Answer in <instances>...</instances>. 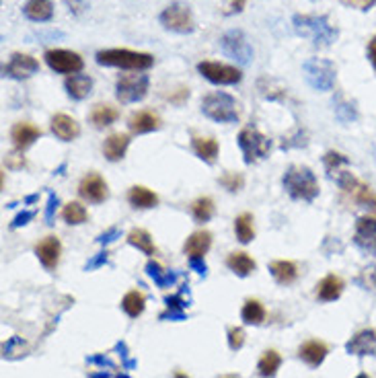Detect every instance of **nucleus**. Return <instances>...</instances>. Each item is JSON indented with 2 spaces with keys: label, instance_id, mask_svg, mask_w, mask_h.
I'll list each match as a JSON object with an SVG mask.
<instances>
[{
  "label": "nucleus",
  "instance_id": "obj_38",
  "mask_svg": "<svg viewBox=\"0 0 376 378\" xmlns=\"http://www.w3.org/2000/svg\"><path fill=\"white\" fill-rule=\"evenodd\" d=\"M62 218H64V222L70 224V227H81V224L87 222L89 212H87V208H85L83 204H79V202H68V204L62 208Z\"/></svg>",
  "mask_w": 376,
  "mask_h": 378
},
{
  "label": "nucleus",
  "instance_id": "obj_24",
  "mask_svg": "<svg viewBox=\"0 0 376 378\" xmlns=\"http://www.w3.org/2000/svg\"><path fill=\"white\" fill-rule=\"evenodd\" d=\"M130 136L128 134H111L107 140L103 142V156L109 161V163H120L126 152H128V146H130Z\"/></svg>",
  "mask_w": 376,
  "mask_h": 378
},
{
  "label": "nucleus",
  "instance_id": "obj_10",
  "mask_svg": "<svg viewBox=\"0 0 376 378\" xmlns=\"http://www.w3.org/2000/svg\"><path fill=\"white\" fill-rule=\"evenodd\" d=\"M148 91H150L148 74H124L115 83V97L124 105L138 103L148 94Z\"/></svg>",
  "mask_w": 376,
  "mask_h": 378
},
{
  "label": "nucleus",
  "instance_id": "obj_58",
  "mask_svg": "<svg viewBox=\"0 0 376 378\" xmlns=\"http://www.w3.org/2000/svg\"><path fill=\"white\" fill-rule=\"evenodd\" d=\"M91 378H130L128 375H115V377H109L107 372H95L91 375Z\"/></svg>",
  "mask_w": 376,
  "mask_h": 378
},
{
  "label": "nucleus",
  "instance_id": "obj_30",
  "mask_svg": "<svg viewBox=\"0 0 376 378\" xmlns=\"http://www.w3.org/2000/svg\"><path fill=\"white\" fill-rule=\"evenodd\" d=\"M227 268L233 274H236L238 278H247V276H251L257 270V263L253 261V257H249V253L236 251V253H231L227 257Z\"/></svg>",
  "mask_w": 376,
  "mask_h": 378
},
{
  "label": "nucleus",
  "instance_id": "obj_15",
  "mask_svg": "<svg viewBox=\"0 0 376 378\" xmlns=\"http://www.w3.org/2000/svg\"><path fill=\"white\" fill-rule=\"evenodd\" d=\"M79 195L83 199H87L89 204H103L109 197V188L107 181L99 175V173H89L83 177V181L79 183Z\"/></svg>",
  "mask_w": 376,
  "mask_h": 378
},
{
  "label": "nucleus",
  "instance_id": "obj_31",
  "mask_svg": "<svg viewBox=\"0 0 376 378\" xmlns=\"http://www.w3.org/2000/svg\"><path fill=\"white\" fill-rule=\"evenodd\" d=\"M270 272L274 276V280L282 286L288 284H294L298 280V265L294 261H288V259H276L270 263Z\"/></svg>",
  "mask_w": 376,
  "mask_h": 378
},
{
  "label": "nucleus",
  "instance_id": "obj_54",
  "mask_svg": "<svg viewBox=\"0 0 376 378\" xmlns=\"http://www.w3.org/2000/svg\"><path fill=\"white\" fill-rule=\"evenodd\" d=\"M64 2L72 15H83L87 10V0H64Z\"/></svg>",
  "mask_w": 376,
  "mask_h": 378
},
{
  "label": "nucleus",
  "instance_id": "obj_13",
  "mask_svg": "<svg viewBox=\"0 0 376 378\" xmlns=\"http://www.w3.org/2000/svg\"><path fill=\"white\" fill-rule=\"evenodd\" d=\"M38 72H40V62L31 54H23V51H15L8 64L2 66V74L13 81H27Z\"/></svg>",
  "mask_w": 376,
  "mask_h": 378
},
{
  "label": "nucleus",
  "instance_id": "obj_4",
  "mask_svg": "<svg viewBox=\"0 0 376 378\" xmlns=\"http://www.w3.org/2000/svg\"><path fill=\"white\" fill-rule=\"evenodd\" d=\"M331 179L339 186L341 195L348 199V204H354L356 208H362L368 214L376 216V191L368 183L360 181L350 171H337L335 175H331Z\"/></svg>",
  "mask_w": 376,
  "mask_h": 378
},
{
  "label": "nucleus",
  "instance_id": "obj_32",
  "mask_svg": "<svg viewBox=\"0 0 376 378\" xmlns=\"http://www.w3.org/2000/svg\"><path fill=\"white\" fill-rule=\"evenodd\" d=\"M146 274H148V278H150L152 282L156 284V288H161V290L171 288V286L177 284V274H175V272L165 270L161 263H156V261H152V259L146 263Z\"/></svg>",
  "mask_w": 376,
  "mask_h": 378
},
{
  "label": "nucleus",
  "instance_id": "obj_52",
  "mask_svg": "<svg viewBox=\"0 0 376 378\" xmlns=\"http://www.w3.org/2000/svg\"><path fill=\"white\" fill-rule=\"evenodd\" d=\"M341 2H343L345 6L356 8V10H362V13L370 10V8L376 4V0H341Z\"/></svg>",
  "mask_w": 376,
  "mask_h": 378
},
{
  "label": "nucleus",
  "instance_id": "obj_60",
  "mask_svg": "<svg viewBox=\"0 0 376 378\" xmlns=\"http://www.w3.org/2000/svg\"><path fill=\"white\" fill-rule=\"evenodd\" d=\"M356 378H370V377H368V375H358Z\"/></svg>",
  "mask_w": 376,
  "mask_h": 378
},
{
  "label": "nucleus",
  "instance_id": "obj_53",
  "mask_svg": "<svg viewBox=\"0 0 376 378\" xmlns=\"http://www.w3.org/2000/svg\"><path fill=\"white\" fill-rule=\"evenodd\" d=\"M189 99V89L186 87H179L175 93H171L167 97V101H171V103H175V105H181V103H186Z\"/></svg>",
  "mask_w": 376,
  "mask_h": 378
},
{
  "label": "nucleus",
  "instance_id": "obj_1",
  "mask_svg": "<svg viewBox=\"0 0 376 378\" xmlns=\"http://www.w3.org/2000/svg\"><path fill=\"white\" fill-rule=\"evenodd\" d=\"M292 27L296 35L311 40L315 47H329L337 40L339 31L329 21L327 15H294L292 17Z\"/></svg>",
  "mask_w": 376,
  "mask_h": 378
},
{
  "label": "nucleus",
  "instance_id": "obj_48",
  "mask_svg": "<svg viewBox=\"0 0 376 378\" xmlns=\"http://www.w3.org/2000/svg\"><path fill=\"white\" fill-rule=\"evenodd\" d=\"M247 2H249V0H224V6H222V13H224L227 17H233V15H238V13H243V10H245Z\"/></svg>",
  "mask_w": 376,
  "mask_h": 378
},
{
  "label": "nucleus",
  "instance_id": "obj_27",
  "mask_svg": "<svg viewBox=\"0 0 376 378\" xmlns=\"http://www.w3.org/2000/svg\"><path fill=\"white\" fill-rule=\"evenodd\" d=\"M23 15L33 23H47L54 19V4L51 0H27Z\"/></svg>",
  "mask_w": 376,
  "mask_h": 378
},
{
  "label": "nucleus",
  "instance_id": "obj_23",
  "mask_svg": "<svg viewBox=\"0 0 376 378\" xmlns=\"http://www.w3.org/2000/svg\"><path fill=\"white\" fill-rule=\"evenodd\" d=\"M64 89L72 101H85L93 91V79L89 74H72L64 81Z\"/></svg>",
  "mask_w": 376,
  "mask_h": 378
},
{
  "label": "nucleus",
  "instance_id": "obj_19",
  "mask_svg": "<svg viewBox=\"0 0 376 378\" xmlns=\"http://www.w3.org/2000/svg\"><path fill=\"white\" fill-rule=\"evenodd\" d=\"M327 354H329V345L319 339H309L298 347V358L311 368H319L325 362Z\"/></svg>",
  "mask_w": 376,
  "mask_h": 378
},
{
  "label": "nucleus",
  "instance_id": "obj_49",
  "mask_svg": "<svg viewBox=\"0 0 376 378\" xmlns=\"http://www.w3.org/2000/svg\"><path fill=\"white\" fill-rule=\"evenodd\" d=\"M58 204H60L58 195H56L54 191H49V195H47V204H46V222L47 224H54V218H56Z\"/></svg>",
  "mask_w": 376,
  "mask_h": 378
},
{
  "label": "nucleus",
  "instance_id": "obj_8",
  "mask_svg": "<svg viewBox=\"0 0 376 378\" xmlns=\"http://www.w3.org/2000/svg\"><path fill=\"white\" fill-rule=\"evenodd\" d=\"M236 142H238V148L243 152V161L247 165H255V163L268 158L270 152H272V140L265 134H261L259 130L251 128V126L243 128L238 132Z\"/></svg>",
  "mask_w": 376,
  "mask_h": 378
},
{
  "label": "nucleus",
  "instance_id": "obj_20",
  "mask_svg": "<svg viewBox=\"0 0 376 378\" xmlns=\"http://www.w3.org/2000/svg\"><path fill=\"white\" fill-rule=\"evenodd\" d=\"M40 136H42V130H40L38 126L29 124V122H19V124H15L13 130H10V140H13L15 148H17L19 152H23V150H27L29 146H33L35 140H40Z\"/></svg>",
  "mask_w": 376,
  "mask_h": 378
},
{
  "label": "nucleus",
  "instance_id": "obj_46",
  "mask_svg": "<svg viewBox=\"0 0 376 378\" xmlns=\"http://www.w3.org/2000/svg\"><path fill=\"white\" fill-rule=\"evenodd\" d=\"M109 261V251L105 249V251H101V253H97L93 255L89 261H87V265H85V272H95V270H99V268H103L105 263Z\"/></svg>",
  "mask_w": 376,
  "mask_h": 378
},
{
  "label": "nucleus",
  "instance_id": "obj_55",
  "mask_svg": "<svg viewBox=\"0 0 376 378\" xmlns=\"http://www.w3.org/2000/svg\"><path fill=\"white\" fill-rule=\"evenodd\" d=\"M89 362H91V364H99V366H103V368H109V370H115V364H113L107 356H101V354L91 356Z\"/></svg>",
  "mask_w": 376,
  "mask_h": 378
},
{
  "label": "nucleus",
  "instance_id": "obj_36",
  "mask_svg": "<svg viewBox=\"0 0 376 378\" xmlns=\"http://www.w3.org/2000/svg\"><path fill=\"white\" fill-rule=\"evenodd\" d=\"M122 309L132 319L140 317L142 313H144V309H146V296H144V292H140V290H130L122 298Z\"/></svg>",
  "mask_w": 376,
  "mask_h": 378
},
{
  "label": "nucleus",
  "instance_id": "obj_21",
  "mask_svg": "<svg viewBox=\"0 0 376 378\" xmlns=\"http://www.w3.org/2000/svg\"><path fill=\"white\" fill-rule=\"evenodd\" d=\"M128 128L132 134H150V132H156L161 130V117L154 113V111H136L130 122H128Z\"/></svg>",
  "mask_w": 376,
  "mask_h": 378
},
{
  "label": "nucleus",
  "instance_id": "obj_47",
  "mask_svg": "<svg viewBox=\"0 0 376 378\" xmlns=\"http://www.w3.org/2000/svg\"><path fill=\"white\" fill-rule=\"evenodd\" d=\"M33 218H35V212H33V210H23V212H19V214L13 218V222H10V229L15 231V229L27 227V224H29Z\"/></svg>",
  "mask_w": 376,
  "mask_h": 378
},
{
  "label": "nucleus",
  "instance_id": "obj_5",
  "mask_svg": "<svg viewBox=\"0 0 376 378\" xmlns=\"http://www.w3.org/2000/svg\"><path fill=\"white\" fill-rule=\"evenodd\" d=\"M202 113L218 124H236L238 122V109L236 99L224 91H214L202 99Z\"/></svg>",
  "mask_w": 376,
  "mask_h": 378
},
{
  "label": "nucleus",
  "instance_id": "obj_28",
  "mask_svg": "<svg viewBox=\"0 0 376 378\" xmlns=\"http://www.w3.org/2000/svg\"><path fill=\"white\" fill-rule=\"evenodd\" d=\"M212 247V233L208 231H197L193 235L188 236L186 245H183V253L188 257H204Z\"/></svg>",
  "mask_w": 376,
  "mask_h": 378
},
{
  "label": "nucleus",
  "instance_id": "obj_22",
  "mask_svg": "<svg viewBox=\"0 0 376 378\" xmlns=\"http://www.w3.org/2000/svg\"><path fill=\"white\" fill-rule=\"evenodd\" d=\"M165 304L167 311L161 313V321H186V311L189 306V300H186V286L181 288V292L167 296Z\"/></svg>",
  "mask_w": 376,
  "mask_h": 378
},
{
  "label": "nucleus",
  "instance_id": "obj_35",
  "mask_svg": "<svg viewBox=\"0 0 376 378\" xmlns=\"http://www.w3.org/2000/svg\"><path fill=\"white\" fill-rule=\"evenodd\" d=\"M280 366H282V356L276 350H268V352H263V356L257 362V372H259V377L274 378L278 375Z\"/></svg>",
  "mask_w": 376,
  "mask_h": 378
},
{
  "label": "nucleus",
  "instance_id": "obj_3",
  "mask_svg": "<svg viewBox=\"0 0 376 378\" xmlns=\"http://www.w3.org/2000/svg\"><path fill=\"white\" fill-rule=\"evenodd\" d=\"M282 186L286 193L296 202H315L319 195V181L311 167L290 165L284 171Z\"/></svg>",
  "mask_w": 376,
  "mask_h": 378
},
{
  "label": "nucleus",
  "instance_id": "obj_43",
  "mask_svg": "<svg viewBox=\"0 0 376 378\" xmlns=\"http://www.w3.org/2000/svg\"><path fill=\"white\" fill-rule=\"evenodd\" d=\"M25 341H23V337H19V335H15V337H10L4 345H2V354H4V358H8V360H13V358H19L21 354H25Z\"/></svg>",
  "mask_w": 376,
  "mask_h": 378
},
{
  "label": "nucleus",
  "instance_id": "obj_12",
  "mask_svg": "<svg viewBox=\"0 0 376 378\" xmlns=\"http://www.w3.org/2000/svg\"><path fill=\"white\" fill-rule=\"evenodd\" d=\"M197 72L206 81H210L212 85H218V87H231L243 81V72L236 66L222 64V62H199Z\"/></svg>",
  "mask_w": 376,
  "mask_h": 378
},
{
  "label": "nucleus",
  "instance_id": "obj_6",
  "mask_svg": "<svg viewBox=\"0 0 376 378\" xmlns=\"http://www.w3.org/2000/svg\"><path fill=\"white\" fill-rule=\"evenodd\" d=\"M302 74L311 89L319 93H327L335 87L337 68L331 60H325V58H309L302 64Z\"/></svg>",
  "mask_w": 376,
  "mask_h": 378
},
{
  "label": "nucleus",
  "instance_id": "obj_34",
  "mask_svg": "<svg viewBox=\"0 0 376 378\" xmlns=\"http://www.w3.org/2000/svg\"><path fill=\"white\" fill-rule=\"evenodd\" d=\"M265 317H268V311H265V306L259 300H255V298L245 300L243 311H240V319L247 325H261L265 321Z\"/></svg>",
  "mask_w": 376,
  "mask_h": 378
},
{
  "label": "nucleus",
  "instance_id": "obj_25",
  "mask_svg": "<svg viewBox=\"0 0 376 378\" xmlns=\"http://www.w3.org/2000/svg\"><path fill=\"white\" fill-rule=\"evenodd\" d=\"M191 148H193L195 156L199 161L208 163V165H214L216 158H218V152H220V144L212 136H206V138L204 136H193L191 138Z\"/></svg>",
  "mask_w": 376,
  "mask_h": 378
},
{
  "label": "nucleus",
  "instance_id": "obj_42",
  "mask_svg": "<svg viewBox=\"0 0 376 378\" xmlns=\"http://www.w3.org/2000/svg\"><path fill=\"white\" fill-rule=\"evenodd\" d=\"M323 165H325L327 175L331 177V175H335L337 171H341V167L350 165V158H348L345 154H341V152L329 150V152H325V156H323Z\"/></svg>",
  "mask_w": 376,
  "mask_h": 378
},
{
  "label": "nucleus",
  "instance_id": "obj_26",
  "mask_svg": "<svg viewBox=\"0 0 376 378\" xmlns=\"http://www.w3.org/2000/svg\"><path fill=\"white\" fill-rule=\"evenodd\" d=\"M343 288H345L343 280L339 276H335V274H329V276H325L321 282L317 284L315 296L321 302H333V300H337L343 294Z\"/></svg>",
  "mask_w": 376,
  "mask_h": 378
},
{
  "label": "nucleus",
  "instance_id": "obj_29",
  "mask_svg": "<svg viewBox=\"0 0 376 378\" xmlns=\"http://www.w3.org/2000/svg\"><path fill=\"white\" fill-rule=\"evenodd\" d=\"M128 202L136 210H150V208L158 206V195L152 189L144 188V186H134L128 191Z\"/></svg>",
  "mask_w": 376,
  "mask_h": 378
},
{
  "label": "nucleus",
  "instance_id": "obj_45",
  "mask_svg": "<svg viewBox=\"0 0 376 378\" xmlns=\"http://www.w3.org/2000/svg\"><path fill=\"white\" fill-rule=\"evenodd\" d=\"M245 345V329L240 327H231L229 329V347L233 352H238Z\"/></svg>",
  "mask_w": 376,
  "mask_h": 378
},
{
  "label": "nucleus",
  "instance_id": "obj_11",
  "mask_svg": "<svg viewBox=\"0 0 376 378\" xmlns=\"http://www.w3.org/2000/svg\"><path fill=\"white\" fill-rule=\"evenodd\" d=\"M46 64L58 74H79L85 68V60L81 58V54L72 51V49H62V47H54L47 49L44 54Z\"/></svg>",
  "mask_w": 376,
  "mask_h": 378
},
{
  "label": "nucleus",
  "instance_id": "obj_40",
  "mask_svg": "<svg viewBox=\"0 0 376 378\" xmlns=\"http://www.w3.org/2000/svg\"><path fill=\"white\" fill-rule=\"evenodd\" d=\"M235 235L238 243L249 245L255 238V227H253V216L249 212H243L235 218Z\"/></svg>",
  "mask_w": 376,
  "mask_h": 378
},
{
  "label": "nucleus",
  "instance_id": "obj_37",
  "mask_svg": "<svg viewBox=\"0 0 376 378\" xmlns=\"http://www.w3.org/2000/svg\"><path fill=\"white\" fill-rule=\"evenodd\" d=\"M214 212H216V206H214V199H212V197H197V199H193V204H191V216H193V220L199 222V224L212 220Z\"/></svg>",
  "mask_w": 376,
  "mask_h": 378
},
{
  "label": "nucleus",
  "instance_id": "obj_59",
  "mask_svg": "<svg viewBox=\"0 0 376 378\" xmlns=\"http://www.w3.org/2000/svg\"><path fill=\"white\" fill-rule=\"evenodd\" d=\"M173 378H189V377H186L183 372H175V377H173Z\"/></svg>",
  "mask_w": 376,
  "mask_h": 378
},
{
  "label": "nucleus",
  "instance_id": "obj_61",
  "mask_svg": "<svg viewBox=\"0 0 376 378\" xmlns=\"http://www.w3.org/2000/svg\"><path fill=\"white\" fill-rule=\"evenodd\" d=\"M227 378H236V377H227Z\"/></svg>",
  "mask_w": 376,
  "mask_h": 378
},
{
  "label": "nucleus",
  "instance_id": "obj_41",
  "mask_svg": "<svg viewBox=\"0 0 376 378\" xmlns=\"http://www.w3.org/2000/svg\"><path fill=\"white\" fill-rule=\"evenodd\" d=\"M333 109H335V117L341 122V124H350V122H354V120H358V109L354 107V103H350V101H345L343 97H337L335 101H333Z\"/></svg>",
  "mask_w": 376,
  "mask_h": 378
},
{
  "label": "nucleus",
  "instance_id": "obj_7",
  "mask_svg": "<svg viewBox=\"0 0 376 378\" xmlns=\"http://www.w3.org/2000/svg\"><path fill=\"white\" fill-rule=\"evenodd\" d=\"M158 23L165 31L177 33V35H189L195 31V19L193 13L186 2H171L163 8L158 15Z\"/></svg>",
  "mask_w": 376,
  "mask_h": 378
},
{
  "label": "nucleus",
  "instance_id": "obj_17",
  "mask_svg": "<svg viewBox=\"0 0 376 378\" xmlns=\"http://www.w3.org/2000/svg\"><path fill=\"white\" fill-rule=\"evenodd\" d=\"M49 128H51V134L62 142H72L81 136L79 122L66 113H56L49 122Z\"/></svg>",
  "mask_w": 376,
  "mask_h": 378
},
{
  "label": "nucleus",
  "instance_id": "obj_14",
  "mask_svg": "<svg viewBox=\"0 0 376 378\" xmlns=\"http://www.w3.org/2000/svg\"><path fill=\"white\" fill-rule=\"evenodd\" d=\"M354 245L366 255H376V216L364 214L356 220Z\"/></svg>",
  "mask_w": 376,
  "mask_h": 378
},
{
  "label": "nucleus",
  "instance_id": "obj_51",
  "mask_svg": "<svg viewBox=\"0 0 376 378\" xmlns=\"http://www.w3.org/2000/svg\"><path fill=\"white\" fill-rule=\"evenodd\" d=\"M189 268H191L199 278H206V276H208V265H206L204 257H189Z\"/></svg>",
  "mask_w": 376,
  "mask_h": 378
},
{
  "label": "nucleus",
  "instance_id": "obj_9",
  "mask_svg": "<svg viewBox=\"0 0 376 378\" xmlns=\"http://www.w3.org/2000/svg\"><path fill=\"white\" fill-rule=\"evenodd\" d=\"M218 46H220L222 54H224L227 58L235 60L236 64H240V66H247V64H251V60H253V46H251L249 38H247L240 29H231V31H227V33L220 38Z\"/></svg>",
  "mask_w": 376,
  "mask_h": 378
},
{
  "label": "nucleus",
  "instance_id": "obj_56",
  "mask_svg": "<svg viewBox=\"0 0 376 378\" xmlns=\"http://www.w3.org/2000/svg\"><path fill=\"white\" fill-rule=\"evenodd\" d=\"M368 58H370L373 66L376 68V35L370 40V44H368Z\"/></svg>",
  "mask_w": 376,
  "mask_h": 378
},
{
  "label": "nucleus",
  "instance_id": "obj_50",
  "mask_svg": "<svg viewBox=\"0 0 376 378\" xmlns=\"http://www.w3.org/2000/svg\"><path fill=\"white\" fill-rule=\"evenodd\" d=\"M122 236V233H120V229L117 227H111V229H107L105 233H101V235L97 236V243L99 245H109V243H113V240H117Z\"/></svg>",
  "mask_w": 376,
  "mask_h": 378
},
{
  "label": "nucleus",
  "instance_id": "obj_39",
  "mask_svg": "<svg viewBox=\"0 0 376 378\" xmlns=\"http://www.w3.org/2000/svg\"><path fill=\"white\" fill-rule=\"evenodd\" d=\"M128 243L132 247H136L138 251H142L144 255H154L156 253V247H154L152 236H150L148 231H144V229H132L128 233Z\"/></svg>",
  "mask_w": 376,
  "mask_h": 378
},
{
  "label": "nucleus",
  "instance_id": "obj_18",
  "mask_svg": "<svg viewBox=\"0 0 376 378\" xmlns=\"http://www.w3.org/2000/svg\"><path fill=\"white\" fill-rule=\"evenodd\" d=\"M345 352L350 356H376V331L375 329H362L358 331L348 343H345Z\"/></svg>",
  "mask_w": 376,
  "mask_h": 378
},
{
  "label": "nucleus",
  "instance_id": "obj_16",
  "mask_svg": "<svg viewBox=\"0 0 376 378\" xmlns=\"http://www.w3.org/2000/svg\"><path fill=\"white\" fill-rule=\"evenodd\" d=\"M35 255L42 261V265L46 268L47 272H54L60 263V255H62V243L56 235H49L46 238H42L35 245Z\"/></svg>",
  "mask_w": 376,
  "mask_h": 378
},
{
  "label": "nucleus",
  "instance_id": "obj_57",
  "mask_svg": "<svg viewBox=\"0 0 376 378\" xmlns=\"http://www.w3.org/2000/svg\"><path fill=\"white\" fill-rule=\"evenodd\" d=\"M6 161H10L13 167H23V165H25V158H23V156H17V154H8Z\"/></svg>",
  "mask_w": 376,
  "mask_h": 378
},
{
  "label": "nucleus",
  "instance_id": "obj_44",
  "mask_svg": "<svg viewBox=\"0 0 376 378\" xmlns=\"http://www.w3.org/2000/svg\"><path fill=\"white\" fill-rule=\"evenodd\" d=\"M218 183L227 189V191L236 193V191H240L243 186H245V177H243L240 173H224V175L218 179Z\"/></svg>",
  "mask_w": 376,
  "mask_h": 378
},
{
  "label": "nucleus",
  "instance_id": "obj_2",
  "mask_svg": "<svg viewBox=\"0 0 376 378\" xmlns=\"http://www.w3.org/2000/svg\"><path fill=\"white\" fill-rule=\"evenodd\" d=\"M95 60L99 66H111L120 70H132V72H146L154 66V56L148 51H134L128 47H111V49H99L95 54Z\"/></svg>",
  "mask_w": 376,
  "mask_h": 378
},
{
  "label": "nucleus",
  "instance_id": "obj_33",
  "mask_svg": "<svg viewBox=\"0 0 376 378\" xmlns=\"http://www.w3.org/2000/svg\"><path fill=\"white\" fill-rule=\"evenodd\" d=\"M89 120H91L95 128H107V126H111V124H115L120 120V111L109 103H97L93 111H91V115H89Z\"/></svg>",
  "mask_w": 376,
  "mask_h": 378
}]
</instances>
